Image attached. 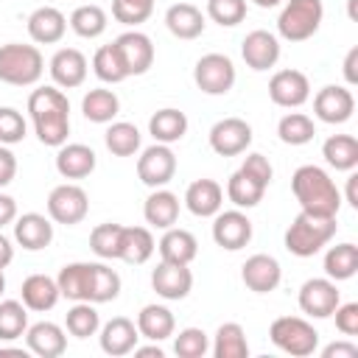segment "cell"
I'll use <instances>...</instances> for the list:
<instances>
[{"mask_svg": "<svg viewBox=\"0 0 358 358\" xmlns=\"http://www.w3.org/2000/svg\"><path fill=\"white\" fill-rule=\"evenodd\" d=\"M14 173H17V157L11 154V148H8V145H3V143H0V187L11 185Z\"/></svg>", "mask_w": 358, "mask_h": 358, "instance_id": "obj_53", "label": "cell"}, {"mask_svg": "<svg viewBox=\"0 0 358 358\" xmlns=\"http://www.w3.org/2000/svg\"><path fill=\"white\" fill-rule=\"evenodd\" d=\"M336 327L344 336H358V302H338L336 305Z\"/></svg>", "mask_w": 358, "mask_h": 358, "instance_id": "obj_52", "label": "cell"}, {"mask_svg": "<svg viewBox=\"0 0 358 358\" xmlns=\"http://www.w3.org/2000/svg\"><path fill=\"white\" fill-rule=\"evenodd\" d=\"M120 294V277L115 268H109L106 263H92V277H90V302L101 305V302H112Z\"/></svg>", "mask_w": 358, "mask_h": 358, "instance_id": "obj_39", "label": "cell"}, {"mask_svg": "<svg viewBox=\"0 0 358 358\" xmlns=\"http://www.w3.org/2000/svg\"><path fill=\"white\" fill-rule=\"evenodd\" d=\"M268 338H271L274 347H280L282 352H288L294 358L313 355L316 347H319L316 327L302 316H280V319H274L271 327H268Z\"/></svg>", "mask_w": 358, "mask_h": 358, "instance_id": "obj_5", "label": "cell"}, {"mask_svg": "<svg viewBox=\"0 0 358 358\" xmlns=\"http://www.w3.org/2000/svg\"><path fill=\"white\" fill-rule=\"evenodd\" d=\"M224 204V190L215 179H196L185 190V207L199 218H213Z\"/></svg>", "mask_w": 358, "mask_h": 358, "instance_id": "obj_22", "label": "cell"}, {"mask_svg": "<svg viewBox=\"0 0 358 358\" xmlns=\"http://www.w3.org/2000/svg\"><path fill=\"white\" fill-rule=\"evenodd\" d=\"M157 243H154V235L151 229L145 227H123L120 229V246H117V260H126V263H145L151 255H154Z\"/></svg>", "mask_w": 358, "mask_h": 358, "instance_id": "obj_28", "label": "cell"}, {"mask_svg": "<svg viewBox=\"0 0 358 358\" xmlns=\"http://www.w3.org/2000/svg\"><path fill=\"white\" fill-rule=\"evenodd\" d=\"M358 271V246L355 243H336L327 249L324 255V274L338 282V280H350Z\"/></svg>", "mask_w": 358, "mask_h": 358, "instance_id": "obj_37", "label": "cell"}, {"mask_svg": "<svg viewBox=\"0 0 358 358\" xmlns=\"http://www.w3.org/2000/svg\"><path fill=\"white\" fill-rule=\"evenodd\" d=\"M213 241L227 249V252H238L252 241V221L246 218V213L241 210H227V213H215L213 215Z\"/></svg>", "mask_w": 358, "mask_h": 358, "instance_id": "obj_12", "label": "cell"}, {"mask_svg": "<svg viewBox=\"0 0 358 358\" xmlns=\"http://www.w3.org/2000/svg\"><path fill=\"white\" fill-rule=\"evenodd\" d=\"M56 171L64 179H84L95 171V151L84 143H64L56 154Z\"/></svg>", "mask_w": 358, "mask_h": 358, "instance_id": "obj_25", "label": "cell"}, {"mask_svg": "<svg viewBox=\"0 0 358 358\" xmlns=\"http://www.w3.org/2000/svg\"><path fill=\"white\" fill-rule=\"evenodd\" d=\"M48 70H50V78L56 87H62V90L81 87L87 78V56L76 48H62L53 53Z\"/></svg>", "mask_w": 358, "mask_h": 358, "instance_id": "obj_17", "label": "cell"}, {"mask_svg": "<svg viewBox=\"0 0 358 358\" xmlns=\"http://www.w3.org/2000/svg\"><path fill=\"white\" fill-rule=\"evenodd\" d=\"M322 157L336 171H352L358 165V140L352 134H333L324 140Z\"/></svg>", "mask_w": 358, "mask_h": 358, "instance_id": "obj_34", "label": "cell"}, {"mask_svg": "<svg viewBox=\"0 0 358 358\" xmlns=\"http://www.w3.org/2000/svg\"><path fill=\"white\" fill-rule=\"evenodd\" d=\"M87 210H90V199H87L84 187H78V185H70V182L56 185L48 196V215L56 224H64V227L81 224Z\"/></svg>", "mask_w": 358, "mask_h": 358, "instance_id": "obj_8", "label": "cell"}, {"mask_svg": "<svg viewBox=\"0 0 358 358\" xmlns=\"http://www.w3.org/2000/svg\"><path fill=\"white\" fill-rule=\"evenodd\" d=\"M241 277H243V282H246L249 291H255V294H268V291H274V288L280 285L282 268H280L277 257H271V255H252V257L243 263Z\"/></svg>", "mask_w": 358, "mask_h": 358, "instance_id": "obj_18", "label": "cell"}, {"mask_svg": "<svg viewBox=\"0 0 358 358\" xmlns=\"http://www.w3.org/2000/svg\"><path fill=\"white\" fill-rule=\"evenodd\" d=\"M277 134H280V140H282L285 145H305V143L313 140L316 126H313V120H310L308 115H302V112H288V115L277 123Z\"/></svg>", "mask_w": 358, "mask_h": 358, "instance_id": "obj_45", "label": "cell"}, {"mask_svg": "<svg viewBox=\"0 0 358 358\" xmlns=\"http://www.w3.org/2000/svg\"><path fill=\"white\" fill-rule=\"evenodd\" d=\"M148 131H151L154 143L171 145V143H176V140L185 137V131H187V115L179 112V109H171V106L168 109H159V112L151 115Z\"/></svg>", "mask_w": 358, "mask_h": 358, "instance_id": "obj_33", "label": "cell"}, {"mask_svg": "<svg viewBox=\"0 0 358 358\" xmlns=\"http://www.w3.org/2000/svg\"><path fill=\"white\" fill-rule=\"evenodd\" d=\"M207 17L221 28H232L246 17V0H207Z\"/></svg>", "mask_w": 358, "mask_h": 358, "instance_id": "obj_48", "label": "cell"}, {"mask_svg": "<svg viewBox=\"0 0 358 358\" xmlns=\"http://www.w3.org/2000/svg\"><path fill=\"white\" fill-rule=\"evenodd\" d=\"M64 324H67V333L76 336V338H90L101 330V316L95 310L92 302H76L67 316H64Z\"/></svg>", "mask_w": 358, "mask_h": 358, "instance_id": "obj_41", "label": "cell"}, {"mask_svg": "<svg viewBox=\"0 0 358 358\" xmlns=\"http://www.w3.org/2000/svg\"><path fill=\"white\" fill-rule=\"evenodd\" d=\"M20 294H22V305L28 310H36V313L50 310L59 302V296H62L56 280L48 277V274H31V277H25Z\"/></svg>", "mask_w": 358, "mask_h": 358, "instance_id": "obj_27", "label": "cell"}, {"mask_svg": "<svg viewBox=\"0 0 358 358\" xmlns=\"http://www.w3.org/2000/svg\"><path fill=\"white\" fill-rule=\"evenodd\" d=\"M252 143V126L243 117H224L210 129V148L221 157H238Z\"/></svg>", "mask_w": 358, "mask_h": 358, "instance_id": "obj_11", "label": "cell"}, {"mask_svg": "<svg viewBox=\"0 0 358 358\" xmlns=\"http://www.w3.org/2000/svg\"><path fill=\"white\" fill-rule=\"evenodd\" d=\"M165 25L176 39H196L204 34V14L193 3H176L165 11Z\"/></svg>", "mask_w": 358, "mask_h": 358, "instance_id": "obj_29", "label": "cell"}, {"mask_svg": "<svg viewBox=\"0 0 358 358\" xmlns=\"http://www.w3.org/2000/svg\"><path fill=\"white\" fill-rule=\"evenodd\" d=\"M338 302H341V291L336 288V282L330 277L305 280L302 288H299V308H302V313H308L313 319L333 316Z\"/></svg>", "mask_w": 358, "mask_h": 358, "instance_id": "obj_10", "label": "cell"}, {"mask_svg": "<svg viewBox=\"0 0 358 358\" xmlns=\"http://www.w3.org/2000/svg\"><path fill=\"white\" fill-rule=\"evenodd\" d=\"M154 0H112V17L123 25H140L151 17Z\"/></svg>", "mask_w": 358, "mask_h": 358, "instance_id": "obj_49", "label": "cell"}, {"mask_svg": "<svg viewBox=\"0 0 358 358\" xmlns=\"http://www.w3.org/2000/svg\"><path fill=\"white\" fill-rule=\"evenodd\" d=\"M14 241L28 252H39V249L50 246V241H53L50 218H45L42 213H25V215L14 218Z\"/></svg>", "mask_w": 358, "mask_h": 358, "instance_id": "obj_21", "label": "cell"}, {"mask_svg": "<svg viewBox=\"0 0 358 358\" xmlns=\"http://www.w3.org/2000/svg\"><path fill=\"white\" fill-rule=\"evenodd\" d=\"M70 28L81 36V39H95L106 31V11L95 3H87V6H78L73 14H70Z\"/></svg>", "mask_w": 358, "mask_h": 358, "instance_id": "obj_40", "label": "cell"}, {"mask_svg": "<svg viewBox=\"0 0 358 358\" xmlns=\"http://www.w3.org/2000/svg\"><path fill=\"white\" fill-rule=\"evenodd\" d=\"M28 115L42 145H64L70 134V101L59 87H39L28 95Z\"/></svg>", "mask_w": 358, "mask_h": 358, "instance_id": "obj_1", "label": "cell"}, {"mask_svg": "<svg viewBox=\"0 0 358 358\" xmlns=\"http://www.w3.org/2000/svg\"><path fill=\"white\" fill-rule=\"evenodd\" d=\"M355 3H358V0H347V14H350V20H358V11H355Z\"/></svg>", "mask_w": 358, "mask_h": 358, "instance_id": "obj_60", "label": "cell"}, {"mask_svg": "<svg viewBox=\"0 0 358 358\" xmlns=\"http://www.w3.org/2000/svg\"><path fill=\"white\" fill-rule=\"evenodd\" d=\"M11 260H14V246H11V241L0 232V268H6Z\"/></svg>", "mask_w": 358, "mask_h": 358, "instance_id": "obj_57", "label": "cell"}, {"mask_svg": "<svg viewBox=\"0 0 358 358\" xmlns=\"http://www.w3.org/2000/svg\"><path fill=\"white\" fill-rule=\"evenodd\" d=\"M120 224H98L90 232V249L103 257V260H117V246H120Z\"/></svg>", "mask_w": 358, "mask_h": 358, "instance_id": "obj_46", "label": "cell"}, {"mask_svg": "<svg viewBox=\"0 0 358 358\" xmlns=\"http://www.w3.org/2000/svg\"><path fill=\"white\" fill-rule=\"evenodd\" d=\"M213 355L215 358H246L249 355V341L246 333L238 322H224L215 330V341H213Z\"/></svg>", "mask_w": 358, "mask_h": 358, "instance_id": "obj_35", "label": "cell"}, {"mask_svg": "<svg viewBox=\"0 0 358 358\" xmlns=\"http://www.w3.org/2000/svg\"><path fill=\"white\" fill-rule=\"evenodd\" d=\"M268 98L277 106H285V109L302 106L310 98L308 76L299 73V70H280V73H274L271 81H268Z\"/></svg>", "mask_w": 358, "mask_h": 358, "instance_id": "obj_15", "label": "cell"}, {"mask_svg": "<svg viewBox=\"0 0 358 358\" xmlns=\"http://www.w3.org/2000/svg\"><path fill=\"white\" fill-rule=\"evenodd\" d=\"M25 344H28V352L39 358H59L67 350V336L53 322H36L25 330Z\"/></svg>", "mask_w": 358, "mask_h": 358, "instance_id": "obj_23", "label": "cell"}, {"mask_svg": "<svg viewBox=\"0 0 358 358\" xmlns=\"http://www.w3.org/2000/svg\"><path fill=\"white\" fill-rule=\"evenodd\" d=\"M143 215L151 227L157 229H168L176 224L179 218V196L171 193V190H162V187H154V193L145 199L143 204Z\"/></svg>", "mask_w": 358, "mask_h": 358, "instance_id": "obj_30", "label": "cell"}, {"mask_svg": "<svg viewBox=\"0 0 358 358\" xmlns=\"http://www.w3.org/2000/svg\"><path fill=\"white\" fill-rule=\"evenodd\" d=\"M115 48L120 53V62L129 76H143L154 64V45L143 31H126L115 39Z\"/></svg>", "mask_w": 358, "mask_h": 358, "instance_id": "obj_14", "label": "cell"}, {"mask_svg": "<svg viewBox=\"0 0 358 358\" xmlns=\"http://www.w3.org/2000/svg\"><path fill=\"white\" fill-rule=\"evenodd\" d=\"M45 59L36 45L8 42L0 48V81L11 87H31L42 78Z\"/></svg>", "mask_w": 358, "mask_h": 358, "instance_id": "obj_4", "label": "cell"}, {"mask_svg": "<svg viewBox=\"0 0 358 358\" xmlns=\"http://www.w3.org/2000/svg\"><path fill=\"white\" fill-rule=\"evenodd\" d=\"M241 171H243L246 176H252L255 182H260L263 187H268V182H271V176H274V171H271V162H268L263 154H249V157L243 159Z\"/></svg>", "mask_w": 358, "mask_h": 358, "instance_id": "obj_51", "label": "cell"}, {"mask_svg": "<svg viewBox=\"0 0 358 358\" xmlns=\"http://www.w3.org/2000/svg\"><path fill=\"white\" fill-rule=\"evenodd\" d=\"M28 330V308L17 299L0 302V341H14Z\"/></svg>", "mask_w": 358, "mask_h": 358, "instance_id": "obj_43", "label": "cell"}, {"mask_svg": "<svg viewBox=\"0 0 358 358\" xmlns=\"http://www.w3.org/2000/svg\"><path fill=\"white\" fill-rule=\"evenodd\" d=\"M324 17L322 0H288L277 17V31L288 42H305L310 39Z\"/></svg>", "mask_w": 358, "mask_h": 358, "instance_id": "obj_6", "label": "cell"}, {"mask_svg": "<svg viewBox=\"0 0 358 358\" xmlns=\"http://www.w3.org/2000/svg\"><path fill=\"white\" fill-rule=\"evenodd\" d=\"M322 358H358V347L352 341H333L322 350Z\"/></svg>", "mask_w": 358, "mask_h": 358, "instance_id": "obj_54", "label": "cell"}, {"mask_svg": "<svg viewBox=\"0 0 358 358\" xmlns=\"http://www.w3.org/2000/svg\"><path fill=\"white\" fill-rule=\"evenodd\" d=\"M193 81L207 95H227L235 84V64L224 53H204L193 67Z\"/></svg>", "mask_w": 358, "mask_h": 358, "instance_id": "obj_7", "label": "cell"}, {"mask_svg": "<svg viewBox=\"0 0 358 358\" xmlns=\"http://www.w3.org/2000/svg\"><path fill=\"white\" fill-rule=\"evenodd\" d=\"M336 229H338L336 218H319L299 210V215L285 229V249L296 257H313L316 252H322V246L330 243Z\"/></svg>", "mask_w": 358, "mask_h": 358, "instance_id": "obj_3", "label": "cell"}, {"mask_svg": "<svg viewBox=\"0 0 358 358\" xmlns=\"http://www.w3.org/2000/svg\"><path fill=\"white\" fill-rule=\"evenodd\" d=\"M173 352L179 358H204L210 352V336L201 327H185L173 338Z\"/></svg>", "mask_w": 358, "mask_h": 358, "instance_id": "obj_47", "label": "cell"}, {"mask_svg": "<svg viewBox=\"0 0 358 358\" xmlns=\"http://www.w3.org/2000/svg\"><path fill=\"white\" fill-rule=\"evenodd\" d=\"M176 173V154L165 143L148 145L137 159V176L148 187H165Z\"/></svg>", "mask_w": 358, "mask_h": 358, "instance_id": "obj_9", "label": "cell"}, {"mask_svg": "<svg viewBox=\"0 0 358 358\" xmlns=\"http://www.w3.org/2000/svg\"><path fill=\"white\" fill-rule=\"evenodd\" d=\"M92 70H95V76H98L101 81H106V84H120V81L129 78V73H126V67H123V62H120V53H117V48H115V42L95 50V56H92Z\"/></svg>", "mask_w": 358, "mask_h": 358, "instance_id": "obj_44", "label": "cell"}, {"mask_svg": "<svg viewBox=\"0 0 358 358\" xmlns=\"http://www.w3.org/2000/svg\"><path fill=\"white\" fill-rule=\"evenodd\" d=\"M157 249H159V257H162L165 263L190 266V263H193V257H196V252H199V243H196L193 232H187V229H176V227H168V229H165V235L159 238Z\"/></svg>", "mask_w": 358, "mask_h": 358, "instance_id": "obj_26", "label": "cell"}, {"mask_svg": "<svg viewBox=\"0 0 358 358\" xmlns=\"http://www.w3.org/2000/svg\"><path fill=\"white\" fill-rule=\"evenodd\" d=\"M67 31V20L59 8L53 6H39L28 17V36L39 45H56Z\"/></svg>", "mask_w": 358, "mask_h": 358, "instance_id": "obj_24", "label": "cell"}, {"mask_svg": "<svg viewBox=\"0 0 358 358\" xmlns=\"http://www.w3.org/2000/svg\"><path fill=\"white\" fill-rule=\"evenodd\" d=\"M313 112L322 123H347L355 112V98L347 87H338V84H330V87H322L313 98Z\"/></svg>", "mask_w": 358, "mask_h": 358, "instance_id": "obj_13", "label": "cell"}, {"mask_svg": "<svg viewBox=\"0 0 358 358\" xmlns=\"http://www.w3.org/2000/svg\"><path fill=\"white\" fill-rule=\"evenodd\" d=\"M347 201H350L352 207H358V176H355V173L347 179Z\"/></svg>", "mask_w": 358, "mask_h": 358, "instance_id": "obj_59", "label": "cell"}, {"mask_svg": "<svg viewBox=\"0 0 358 358\" xmlns=\"http://www.w3.org/2000/svg\"><path fill=\"white\" fill-rule=\"evenodd\" d=\"M358 48H352L350 53H347V59H344V78H347V84H358Z\"/></svg>", "mask_w": 358, "mask_h": 358, "instance_id": "obj_56", "label": "cell"}, {"mask_svg": "<svg viewBox=\"0 0 358 358\" xmlns=\"http://www.w3.org/2000/svg\"><path fill=\"white\" fill-rule=\"evenodd\" d=\"M255 3H257L260 8H274V6H280L282 0H255Z\"/></svg>", "mask_w": 358, "mask_h": 358, "instance_id": "obj_61", "label": "cell"}, {"mask_svg": "<svg viewBox=\"0 0 358 358\" xmlns=\"http://www.w3.org/2000/svg\"><path fill=\"white\" fill-rule=\"evenodd\" d=\"M81 112L90 123H112L120 112V101L112 90H90L81 98Z\"/></svg>", "mask_w": 358, "mask_h": 358, "instance_id": "obj_36", "label": "cell"}, {"mask_svg": "<svg viewBox=\"0 0 358 358\" xmlns=\"http://www.w3.org/2000/svg\"><path fill=\"white\" fill-rule=\"evenodd\" d=\"M291 190H294L302 213L319 215V218H336L338 215L341 193H338L336 182L330 179V173L324 168L299 165L291 176Z\"/></svg>", "mask_w": 358, "mask_h": 358, "instance_id": "obj_2", "label": "cell"}, {"mask_svg": "<svg viewBox=\"0 0 358 358\" xmlns=\"http://www.w3.org/2000/svg\"><path fill=\"white\" fill-rule=\"evenodd\" d=\"M131 352H134V355H140V358H162V350H159V341H154L151 347H134Z\"/></svg>", "mask_w": 358, "mask_h": 358, "instance_id": "obj_58", "label": "cell"}, {"mask_svg": "<svg viewBox=\"0 0 358 358\" xmlns=\"http://www.w3.org/2000/svg\"><path fill=\"white\" fill-rule=\"evenodd\" d=\"M90 277H92V263H67L62 266L56 285L64 299L73 302H90Z\"/></svg>", "mask_w": 358, "mask_h": 358, "instance_id": "obj_31", "label": "cell"}, {"mask_svg": "<svg viewBox=\"0 0 358 358\" xmlns=\"http://www.w3.org/2000/svg\"><path fill=\"white\" fill-rule=\"evenodd\" d=\"M263 193H266V187L260 185V182H255L252 176H246L241 168L229 176V182H227V199L235 204V207H255V204H260L263 201Z\"/></svg>", "mask_w": 358, "mask_h": 358, "instance_id": "obj_38", "label": "cell"}, {"mask_svg": "<svg viewBox=\"0 0 358 358\" xmlns=\"http://www.w3.org/2000/svg\"><path fill=\"white\" fill-rule=\"evenodd\" d=\"M241 56H243V62H246L252 70H257V73H260V70H268V67H274L277 59H280V39H277L274 34L257 28V31H252V34L243 36Z\"/></svg>", "mask_w": 358, "mask_h": 358, "instance_id": "obj_16", "label": "cell"}, {"mask_svg": "<svg viewBox=\"0 0 358 358\" xmlns=\"http://www.w3.org/2000/svg\"><path fill=\"white\" fill-rule=\"evenodd\" d=\"M103 143L106 148L115 154V157H131L137 148H140V129L134 123H126V120H117L106 129L103 134Z\"/></svg>", "mask_w": 358, "mask_h": 358, "instance_id": "obj_42", "label": "cell"}, {"mask_svg": "<svg viewBox=\"0 0 358 358\" xmlns=\"http://www.w3.org/2000/svg\"><path fill=\"white\" fill-rule=\"evenodd\" d=\"M22 137H25V117L11 106H0V143L14 145L22 143Z\"/></svg>", "mask_w": 358, "mask_h": 358, "instance_id": "obj_50", "label": "cell"}, {"mask_svg": "<svg viewBox=\"0 0 358 358\" xmlns=\"http://www.w3.org/2000/svg\"><path fill=\"white\" fill-rule=\"evenodd\" d=\"M137 338H140V330L131 319L126 316H115L109 319L103 327H101V350L112 358H120V355H129L134 347H137Z\"/></svg>", "mask_w": 358, "mask_h": 358, "instance_id": "obj_20", "label": "cell"}, {"mask_svg": "<svg viewBox=\"0 0 358 358\" xmlns=\"http://www.w3.org/2000/svg\"><path fill=\"white\" fill-rule=\"evenodd\" d=\"M14 218H17V201L11 196L0 193V229L6 224H14Z\"/></svg>", "mask_w": 358, "mask_h": 358, "instance_id": "obj_55", "label": "cell"}, {"mask_svg": "<svg viewBox=\"0 0 358 358\" xmlns=\"http://www.w3.org/2000/svg\"><path fill=\"white\" fill-rule=\"evenodd\" d=\"M173 327H176V319H173V313H171L165 305H145V308L137 313L140 338L165 341V338L173 336Z\"/></svg>", "mask_w": 358, "mask_h": 358, "instance_id": "obj_32", "label": "cell"}, {"mask_svg": "<svg viewBox=\"0 0 358 358\" xmlns=\"http://www.w3.org/2000/svg\"><path fill=\"white\" fill-rule=\"evenodd\" d=\"M3 291H6V274H3V268H0V296H3Z\"/></svg>", "mask_w": 358, "mask_h": 358, "instance_id": "obj_62", "label": "cell"}, {"mask_svg": "<svg viewBox=\"0 0 358 358\" xmlns=\"http://www.w3.org/2000/svg\"><path fill=\"white\" fill-rule=\"evenodd\" d=\"M151 285L162 299H185L193 288V274L187 266L179 263H159L151 271Z\"/></svg>", "mask_w": 358, "mask_h": 358, "instance_id": "obj_19", "label": "cell"}]
</instances>
